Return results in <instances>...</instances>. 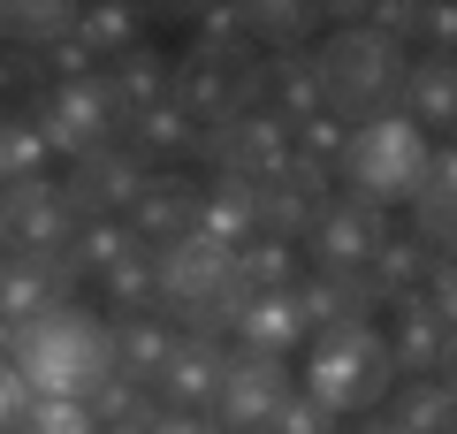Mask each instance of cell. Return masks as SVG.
<instances>
[{
    "mask_svg": "<svg viewBox=\"0 0 457 434\" xmlns=\"http://www.w3.org/2000/svg\"><path fill=\"white\" fill-rule=\"evenodd\" d=\"M168 107L191 129H213L228 114L260 107V54L245 38H191V46L168 62Z\"/></svg>",
    "mask_w": 457,
    "mask_h": 434,
    "instance_id": "277c9868",
    "label": "cell"
},
{
    "mask_svg": "<svg viewBox=\"0 0 457 434\" xmlns=\"http://www.w3.org/2000/svg\"><path fill=\"white\" fill-rule=\"evenodd\" d=\"M396 388L389 336L374 321L366 328H320L305 351V396L320 412H381V396Z\"/></svg>",
    "mask_w": 457,
    "mask_h": 434,
    "instance_id": "5b68a950",
    "label": "cell"
},
{
    "mask_svg": "<svg viewBox=\"0 0 457 434\" xmlns=\"http://www.w3.org/2000/svg\"><path fill=\"white\" fill-rule=\"evenodd\" d=\"M359 434H396V427H389V419H381V412H374V419H366V427H359Z\"/></svg>",
    "mask_w": 457,
    "mask_h": 434,
    "instance_id": "7bdbcfd3",
    "label": "cell"
},
{
    "mask_svg": "<svg viewBox=\"0 0 457 434\" xmlns=\"http://www.w3.org/2000/svg\"><path fill=\"white\" fill-rule=\"evenodd\" d=\"M282 183H290V191H305L312 206H328V198H336V168H328V161H305V153H290Z\"/></svg>",
    "mask_w": 457,
    "mask_h": 434,
    "instance_id": "f35d334b",
    "label": "cell"
},
{
    "mask_svg": "<svg viewBox=\"0 0 457 434\" xmlns=\"http://www.w3.org/2000/svg\"><path fill=\"white\" fill-rule=\"evenodd\" d=\"M8 366L23 373V388L31 396H92L99 381H114V343H107V321L99 313H84L77 297L54 313H38V321L16 328V351H8Z\"/></svg>",
    "mask_w": 457,
    "mask_h": 434,
    "instance_id": "7a4b0ae2",
    "label": "cell"
},
{
    "mask_svg": "<svg viewBox=\"0 0 457 434\" xmlns=\"http://www.w3.org/2000/svg\"><path fill=\"white\" fill-rule=\"evenodd\" d=\"M411 229L404 237L420 244L427 259H450V237H457V153L442 145V153H427V168H420V183H411Z\"/></svg>",
    "mask_w": 457,
    "mask_h": 434,
    "instance_id": "9a60e30c",
    "label": "cell"
},
{
    "mask_svg": "<svg viewBox=\"0 0 457 434\" xmlns=\"http://www.w3.org/2000/svg\"><path fill=\"white\" fill-rule=\"evenodd\" d=\"M297 313H305L312 336L320 328H366L381 313V289H374V274H305L297 282Z\"/></svg>",
    "mask_w": 457,
    "mask_h": 434,
    "instance_id": "ac0fdd59",
    "label": "cell"
},
{
    "mask_svg": "<svg viewBox=\"0 0 457 434\" xmlns=\"http://www.w3.org/2000/svg\"><path fill=\"white\" fill-rule=\"evenodd\" d=\"M297 396L290 381V358H267V351H228L221 358V381H213V427L221 434H260L282 404Z\"/></svg>",
    "mask_w": 457,
    "mask_h": 434,
    "instance_id": "ba28073f",
    "label": "cell"
},
{
    "mask_svg": "<svg viewBox=\"0 0 457 434\" xmlns=\"http://www.w3.org/2000/svg\"><path fill=\"white\" fill-rule=\"evenodd\" d=\"M237 282H245L252 297H267V289H297V282H305V252L267 244V237H245V244H237Z\"/></svg>",
    "mask_w": 457,
    "mask_h": 434,
    "instance_id": "d6a6232c",
    "label": "cell"
},
{
    "mask_svg": "<svg viewBox=\"0 0 457 434\" xmlns=\"http://www.w3.org/2000/svg\"><path fill=\"white\" fill-rule=\"evenodd\" d=\"M99 434H130V427H99Z\"/></svg>",
    "mask_w": 457,
    "mask_h": 434,
    "instance_id": "ee69618b",
    "label": "cell"
},
{
    "mask_svg": "<svg viewBox=\"0 0 457 434\" xmlns=\"http://www.w3.org/2000/svg\"><path fill=\"white\" fill-rule=\"evenodd\" d=\"M260 434H336V412H320V404H312L305 396V388H297V396L290 404H282V412L275 419H267V427Z\"/></svg>",
    "mask_w": 457,
    "mask_h": 434,
    "instance_id": "74e56055",
    "label": "cell"
},
{
    "mask_svg": "<svg viewBox=\"0 0 457 434\" xmlns=\"http://www.w3.org/2000/svg\"><path fill=\"white\" fill-rule=\"evenodd\" d=\"M122 229H130L145 252H168V244L198 237V183L176 176V168H153L145 183H137L130 213H122Z\"/></svg>",
    "mask_w": 457,
    "mask_h": 434,
    "instance_id": "4fadbf2b",
    "label": "cell"
},
{
    "mask_svg": "<svg viewBox=\"0 0 457 434\" xmlns=\"http://www.w3.org/2000/svg\"><path fill=\"white\" fill-rule=\"evenodd\" d=\"M450 343H457L450 321H435V313L404 305V313H396V336H389V366H396V381H450V358H457Z\"/></svg>",
    "mask_w": 457,
    "mask_h": 434,
    "instance_id": "d6986e66",
    "label": "cell"
},
{
    "mask_svg": "<svg viewBox=\"0 0 457 434\" xmlns=\"http://www.w3.org/2000/svg\"><path fill=\"white\" fill-rule=\"evenodd\" d=\"M69 289H77V267H69V252L0 259V313H8V328L38 321V313H54V305H69Z\"/></svg>",
    "mask_w": 457,
    "mask_h": 434,
    "instance_id": "5bb4252c",
    "label": "cell"
},
{
    "mask_svg": "<svg viewBox=\"0 0 457 434\" xmlns=\"http://www.w3.org/2000/svg\"><path fill=\"white\" fill-rule=\"evenodd\" d=\"M252 221H260V191L252 183H228V176H206L198 183V237H213V244H237L252 237Z\"/></svg>",
    "mask_w": 457,
    "mask_h": 434,
    "instance_id": "cb8c5ba5",
    "label": "cell"
},
{
    "mask_svg": "<svg viewBox=\"0 0 457 434\" xmlns=\"http://www.w3.org/2000/svg\"><path fill=\"white\" fill-rule=\"evenodd\" d=\"M23 122L38 129V145H46V161H84V153H99V145H114V107L107 92H99V77L84 84H54V92H38L31 107H23Z\"/></svg>",
    "mask_w": 457,
    "mask_h": 434,
    "instance_id": "52a82bcc",
    "label": "cell"
},
{
    "mask_svg": "<svg viewBox=\"0 0 457 434\" xmlns=\"http://www.w3.org/2000/svg\"><path fill=\"white\" fill-rule=\"evenodd\" d=\"M404 114L411 129H450V114H457V54L450 46H420L411 54V69H404Z\"/></svg>",
    "mask_w": 457,
    "mask_h": 434,
    "instance_id": "7402d4cb",
    "label": "cell"
},
{
    "mask_svg": "<svg viewBox=\"0 0 457 434\" xmlns=\"http://www.w3.org/2000/svg\"><path fill=\"white\" fill-rule=\"evenodd\" d=\"M84 412H92V427H130V434H153L161 404H153V388H145V381L114 373V381H99L92 396H84Z\"/></svg>",
    "mask_w": 457,
    "mask_h": 434,
    "instance_id": "4dcf8cb0",
    "label": "cell"
},
{
    "mask_svg": "<svg viewBox=\"0 0 457 434\" xmlns=\"http://www.w3.org/2000/svg\"><path fill=\"white\" fill-rule=\"evenodd\" d=\"M260 114H275L282 129H305L320 114V77H312V46L260 54Z\"/></svg>",
    "mask_w": 457,
    "mask_h": 434,
    "instance_id": "e0dca14e",
    "label": "cell"
},
{
    "mask_svg": "<svg viewBox=\"0 0 457 434\" xmlns=\"http://www.w3.org/2000/svg\"><path fill=\"white\" fill-rule=\"evenodd\" d=\"M404 69L411 54L396 38L366 31V23H336V31L312 46V77H320V114L336 129L381 122V114L404 107Z\"/></svg>",
    "mask_w": 457,
    "mask_h": 434,
    "instance_id": "6da1fadb",
    "label": "cell"
},
{
    "mask_svg": "<svg viewBox=\"0 0 457 434\" xmlns=\"http://www.w3.org/2000/svg\"><path fill=\"white\" fill-rule=\"evenodd\" d=\"M99 77V92H107V107H114V122H130V114H145V107H168V62L137 38L130 54H114V62H99L92 69Z\"/></svg>",
    "mask_w": 457,
    "mask_h": 434,
    "instance_id": "44dd1931",
    "label": "cell"
},
{
    "mask_svg": "<svg viewBox=\"0 0 457 434\" xmlns=\"http://www.w3.org/2000/svg\"><path fill=\"white\" fill-rule=\"evenodd\" d=\"M153 282H161V321L176 336H206V343H228V328L252 297L237 282V252L213 237H183L168 252H153Z\"/></svg>",
    "mask_w": 457,
    "mask_h": 434,
    "instance_id": "3957f363",
    "label": "cell"
},
{
    "mask_svg": "<svg viewBox=\"0 0 457 434\" xmlns=\"http://www.w3.org/2000/svg\"><path fill=\"white\" fill-rule=\"evenodd\" d=\"M107 297H114V321H161V282H153V252H137L130 267L107 274Z\"/></svg>",
    "mask_w": 457,
    "mask_h": 434,
    "instance_id": "836d02e7",
    "label": "cell"
},
{
    "mask_svg": "<svg viewBox=\"0 0 457 434\" xmlns=\"http://www.w3.org/2000/svg\"><path fill=\"white\" fill-rule=\"evenodd\" d=\"M31 176H46V145H38V129L23 122H0V191L8 183H31Z\"/></svg>",
    "mask_w": 457,
    "mask_h": 434,
    "instance_id": "e575fe53",
    "label": "cell"
},
{
    "mask_svg": "<svg viewBox=\"0 0 457 434\" xmlns=\"http://www.w3.org/2000/svg\"><path fill=\"white\" fill-rule=\"evenodd\" d=\"M16 434H99V427H92V412L77 396H31L23 419H16Z\"/></svg>",
    "mask_w": 457,
    "mask_h": 434,
    "instance_id": "8d00e7d4",
    "label": "cell"
},
{
    "mask_svg": "<svg viewBox=\"0 0 457 434\" xmlns=\"http://www.w3.org/2000/svg\"><path fill=\"white\" fill-rule=\"evenodd\" d=\"M237 351H267V358H290L312 343L305 313H297V289H267V297H245V313H237Z\"/></svg>",
    "mask_w": 457,
    "mask_h": 434,
    "instance_id": "ffe728a7",
    "label": "cell"
},
{
    "mask_svg": "<svg viewBox=\"0 0 457 434\" xmlns=\"http://www.w3.org/2000/svg\"><path fill=\"white\" fill-rule=\"evenodd\" d=\"M427 274H435V259H427L420 244H411L404 229H396V237L381 244V259H374V289H381V305H389V313H404L411 297L427 289Z\"/></svg>",
    "mask_w": 457,
    "mask_h": 434,
    "instance_id": "83f0119b",
    "label": "cell"
},
{
    "mask_svg": "<svg viewBox=\"0 0 457 434\" xmlns=\"http://www.w3.org/2000/svg\"><path fill=\"white\" fill-rule=\"evenodd\" d=\"M198 161L213 168V176H228V183H275L282 168H290V129L275 122V114H228V122H213V129H198Z\"/></svg>",
    "mask_w": 457,
    "mask_h": 434,
    "instance_id": "30bf717a",
    "label": "cell"
},
{
    "mask_svg": "<svg viewBox=\"0 0 457 434\" xmlns=\"http://www.w3.org/2000/svg\"><path fill=\"white\" fill-rule=\"evenodd\" d=\"M23 404H31V388H23V373L8 366V358H0V434H8V427L23 419Z\"/></svg>",
    "mask_w": 457,
    "mask_h": 434,
    "instance_id": "ab89813d",
    "label": "cell"
},
{
    "mask_svg": "<svg viewBox=\"0 0 457 434\" xmlns=\"http://www.w3.org/2000/svg\"><path fill=\"white\" fill-rule=\"evenodd\" d=\"M62 31H77V8L69 0H0V46H54Z\"/></svg>",
    "mask_w": 457,
    "mask_h": 434,
    "instance_id": "484cf974",
    "label": "cell"
},
{
    "mask_svg": "<svg viewBox=\"0 0 457 434\" xmlns=\"http://www.w3.org/2000/svg\"><path fill=\"white\" fill-rule=\"evenodd\" d=\"M427 129H411L404 114H381V122H359V129H343V145H336V176H343V191L351 198H366V206H404L411 198V183H420V168H427Z\"/></svg>",
    "mask_w": 457,
    "mask_h": 434,
    "instance_id": "8992f818",
    "label": "cell"
},
{
    "mask_svg": "<svg viewBox=\"0 0 457 434\" xmlns=\"http://www.w3.org/2000/svg\"><path fill=\"white\" fill-rule=\"evenodd\" d=\"M0 237H8V259L69 252V237H77V213H69L62 183H54V176L8 183V191H0Z\"/></svg>",
    "mask_w": 457,
    "mask_h": 434,
    "instance_id": "8fae6325",
    "label": "cell"
},
{
    "mask_svg": "<svg viewBox=\"0 0 457 434\" xmlns=\"http://www.w3.org/2000/svg\"><path fill=\"white\" fill-rule=\"evenodd\" d=\"M137 183H145V168H137V153H122V145H99V153H84V161H69L62 176V198L77 221H122L137 198Z\"/></svg>",
    "mask_w": 457,
    "mask_h": 434,
    "instance_id": "7c38bea8",
    "label": "cell"
},
{
    "mask_svg": "<svg viewBox=\"0 0 457 434\" xmlns=\"http://www.w3.org/2000/svg\"><path fill=\"white\" fill-rule=\"evenodd\" d=\"M389 237H396V229H389V213H381V206L336 191L320 213H312L305 259H312V274H374V259H381V244H389Z\"/></svg>",
    "mask_w": 457,
    "mask_h": 434,
    "instance_id": "9c48e42d",
    "label": "cell"
},
{
    "mask_svg": "<svg viewBox=\"0 0 457 434\" xmlns=\"http://www.w3.org/2000/svg\"><path fill=\"white\" fill-rule=\"evenodd\" d=\"M114 145H122V153H137V168H168V161H191L198 153V129L183 122L176 107H145V114H130V122L114 129Z\"/></svg>",
    "mask_w": 457,
    "mask_h": 434,
    "instance_id": "603a6c76",
    "label": "cell"
},
{
    "mask_svg": "<svg viewBox=\"0 0 457 434\" xmlns=\"http://www.w3.org/2000/svg\"><path fill=\"white\" fill-rule=\"evenodd\" d=\"M153 434H221V427H213L206 412H161V419H153Z\"/></svg>",
    "mask_w": 457,
    "mask_h": 434,
    "instance_id": "60d3db41",
    "label": "cell"
},
{
    "mask_svg": "<svg viewBox=\"0 0 457 434\" xmlns=\"http://www.w3.org/2000/svg\"><path fill=\"white\" fill-rule=\"evenodd\" d=\"M8 351H16V328H8V313H0V358H8Z\"/></svg>",
    "mask_w": 457,
    "mask_h": 434,
    "instance_id": "b9f144b4",
    "label": "cell"
},
{
    "mask_svg": "<svg viewBox=\"0 0 457 434\" xmlns=\"http://www.w3.org/2000/svg\"><path fill=\"white\" fill-rule=\"evenodd\" d=\"M312 198L305 191H290V183H260V221H252V237H267V244H290V252H305V237H312Z\"/></svg>",
    "mask_w": 457,
    "mask_h": 434,
    "instance_id": "f546056e",
    "label": "cell"
},
{
    "mask_svg": "<svg viewBox=\"0 0 457 434\" xmlns=\"http://www.w3.org/2000/svg\"><path fill=\"white\" fill-rule=\"evenodd\" d=\"M0 259H8V237H0Z\"/></svg>",
    "mask_w": 457,
    "mask_h": 434,
    "instance_id": "f6af8a7d",
    "label": "cell"
},
{
    "mask_svg": "<svg viewBox=\"0 0 457 434\" xmlns=\"http://www.w3.org/2000/svg\"><path fill=\"white\" fill-rule=\"evenodd\" d=\"M137 8H122V0H84L77 8V46L92 54V69L99 62H114V54H130L137 46Z\"/></svg>",
    "mask_w": 457,
    "mask_h": 434,
    "instance_id": "4316f807",
    "label": "cell"
},
{
    "mask_svg": "<svg viewBox=\"0 0 457 434\" xmlns=\"http://www.w3.org/2000/svg\"><path fill=\"white\" fill-rule=\"evenodd\" d=\"M221 343H206V336H176L168 343V358H161V373H153V404L161 412H206L213 404V381H221Z\"/></svg>",
    "mask_w": 457,
    "mask_h": 434,
    "instance_id": "2e32d148",
    "label": "cell"
},
{
    "mask_svg": "<svg viewBox=\"0 0 457 434\" xmlns=\"http://www.w3.org/2000/svg\"><path fill=\"white\" fill-rule=\"evenodd\" d=\"M107 343H114V373H130V381L153 388V373H161L176 328H168V321H107Z\"/></svg>",
    "mask_w": 457,
    "mask_h": 434,
    "instance_id": "f1b7e54d",
    "label": "cell"
},
{
    "mask_svg": "<svg viewBox=\"0 0 457 434\" xmlns=\"http://www.w3.org/2000/svg\"><path fill=\"white\" fill-rule=\"evenodd\" d=\"M46 92V77H38V62L23 46H0V122H16L31 99Z\"/></svg>",
    "mask_w": 457,
    "mask_h": 434,
    "instance_id": "d590c367",
    "label": "cell"
},
{
    "mask_svg": "<svg viewBox=\"0 0 457 434\" xmlns=\"http://www.w3.org/2000/svg\"><path fill=\"white\" fill-rule=\"evenodd\" d=\"M381 404H389L381 419L396 434H457V388L450 381H396Z\"/></svg>",
    "mask_w": 457,
    "mask_h": 434,
    "instance_id": "d4e9b609",
    "label": "cell"
},
{
    "mask_svg": "<svg viewBox=\"0 0 457 434\" xmlns=\"http://www.w3.org/2000/svg\"><path fill=\"white\" fill-rule=\"evenodd\" d=\"M8 434H16V427H8Z\"/></svg>",
    "mask_w": 457,
    "mask_h": 434,
    "instance_id": "bcb514c9",
    "label": "cell"
},
{
    "mask_svg": "<svg viewBox=\"0 0 457 434\" xmlns=\"http://www.w3.org/2000/svg\"><path fill=\"white\" fill-rule=\"evenodd\" d=\"M137 252H145V244H137L122 221H77V237H69V267H77V274H99V282H107L114 267H130Z\"/></svg>",
    "mask_w": 457,
    "mask_h": 434,
    "instance_id": "1f68e13d",
    "label": "cell"
}]
</instances>
